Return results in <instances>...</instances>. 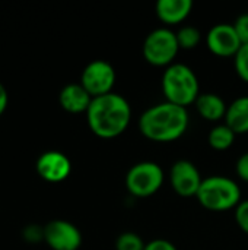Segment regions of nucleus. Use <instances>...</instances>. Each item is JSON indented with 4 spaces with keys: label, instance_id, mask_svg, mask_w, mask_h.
I'll use <instances>...</instances> for the list:
<instances>
[{
    "label": "nucleus",
    "instance_id": "f257e3e1",
    "mask_svg": "<svg viewBox=\"0 0 248 250\" xmlns=\"http://www.w3.org/2000/svg\"><path fill=\"white\" fill-rule=\"evenodd\" d=\"M190 117L184 107L168 101L155 104L139 117L140 133L153 142L170 144L180 139L189 129Z\"/></svg>",
    "mask_w": 248,
    "mask_h": 250
},
{
    "label": "nucleus",
    "instance_id": "f03ea898",
    "mask_svg": "<svg viewBox=\"0 0 248 250\" xmlns=\"http://www.w3.org/2000/svg\"><path fill=\"white\" fill-rule=\"evenodd\" d=\"M91 132L102 139H113L126 132L132 120V105L115 92L92 98L86 111Z\"/></svg>",
    "mask_w": 248,
    "mask_h": 250
},
{
    "label": "nucleus",
    "instance_id": "7ed1b4c3",
    "mask_svg": "<svg viewBox=\"0 0 248 250\" xmlns=\"http://www.w3.org/2000/svg\"><path fill=\"white\" fill-rule=\"evenodd\" d=\"M162 92L168 103L187 108L200 95L199 79L194 70L184 63H172L162 75Z\"/></svg>",
    "mask_w": 248,
    "mask_h": 250
},
{
    "label": "nucleus",
    "instance_id": "20e7f679",
    "mask_svg": "<svg viewBox=\"0 0 248 250\" xmlns=\"http://www.w3.org/2000/svg\"><path fill=\"white\" fill-rule=\"evenodd\" d=\"M196 198L203 208L213 212H224L240 205L241 189L235 180L227 176H210L203 179Z\"/></svg>",
    "mask_w": 248,
    "mask_h": 250
},
{
    "label": "nucleus",
    "instance_id": "39448f33",
    "mask_svg": "<svg viewBox=\"0 0 248 250\" xmlns=\"http://www.w3.org/2000/svg\"><path fill=\"white\" fill-rule=\"evenodd\" d=\"M180 50L177 35L170 28H156L149 32L142 47L145 60L156 67L171 66Z\"/></svg>",
    "mask_w": 248,
    "mask_h": 250
},
{
    "label": "nucleus",
    "instance_id": "423d86ee",
    "mask_svg": "<svg viewBox=\"0 0 248 250\" xmlns=\"http://www.w3.org/2000/svg\"><path fill=\"white\" fill-rule=\"evenodd\" d=\"M164 179V170L158 163L142 161L127 171L126 189L134 198H149L162 188Z\"/></svg>",
    "mask_w": 248,
    "mask_h": 250
},
{
    "label": "nucleus",
    "instance_id": "0eeeda50",
    "mask_svg": "<svg viewBox=\"0 0 248 250\" xmlns=\"http://www.w3.org/2000/svg\"><path fill=\"white\" fill-rule=\"evenodd\" d=\"M115 70L105 60H94L85 66L80 75V85L92 98L113 92L115 83Z\"/></svg>",
    "mask_w": 248,
    "mask_h": 250
},
{
    "label": "nucleus",
    "instance_id": "6e6552de",
    "mask_svg": "<svg viewBox=\"0 0 248 250\" xmlns=\"http://www.w3.org/2000/svg\"><path fill=\"white\" fill-rule=\"evenodd\" d=\"M203 179L199 168L189 160H178L171 166L170 170V183L172 190L183 196L190 198L196 196Z\"/></svg>",
    "mask_w": 248,
    "mask_h": 250
},
{
    "label": "nucleus",
    "instance_id": "1a4fd4ad",
    "mask_svg": "<svg viewBox=\"0 0 248 250\" xmlns=\"http://www.w3.org/2000/svg\"><path fill=\"white\" fill-rule=\"evenodd\" d=\"M44 242L51 250H77L82 245V234L75 224L53 220L44 227Z\"/></svg>",
    "mask_w": 248,
    "mask_h": 250
},
{
    "label": "nucleus",
    "instance_id": "9d476101",
    "mask_svg": "<svg viewBox=\"0 0 248 250\" xmlns=\"http://www.w3.org/2000/svg\"><path fill=\"white\" fill-rule=\"evenodd\" d=\"M206 45L210 53L219 57H235L243 42L234 23H216L206 34Z\"/></svg>",
    "mask_w": 248,
    "mask_h": 250
},
{
    "label": "nucleus",
    "instance_id": "9b49d317",
    "mask_svg": "<svg viewBox=\"0 0 248 250\" xmlns=\"http://www.w3.org/2000/svg\"><path fill=\"white\" fill-rule=\"evenodd\" d=\"M38 176L48 183H60L72 173L70 160L58 151H47L37 161Z\"/></svg>",
    "mask_w": 248,
    "mask_h": 250
},
{
    "label": "nucleus",
    "instance_id": "f8f14e48",
    "mask_svg": "<svg viewBox=\"0 0 248 250\" xmlns=\"http://www.w3.org/2000/svg\"><path fill=\"white\" fill-rule=\"evenodd\" d=\"M58 101L61 108L67 113L80 114L88 111L92 103V97L80 83H69L60 91Z\"/></svg>",
    "mask_w": 248,
    "mask_h": 250
},
{
    "label": "nucleus",
    "instance_id": "ddd939ff",
    "mask_svg": "<svg viewBox=\"0 0 248 250\" xmlns=\"http://www.w3.org/2000/svg\"><path fill=\"white\" fill-rule=\"evenodd\" d=\"M156 15L165 25H177L184 22L193 10L191 0H159L156 3Z\"/></svg>",
    "mask_w": 248,
    "mask_h": 250
},
{
    "label": "nucleus",
    "instance_id": "4468645a",
    "mask_svg": "<svg viewBox=\"0 0 248 250\" xmlns=\"http://www.w3.org/2000/svg\"><path fill=\"white\" fill-rule=\"evenodd\" d=\"M194 105H196L197 113L208 122H219L225 119L227 108H228L224 98L213 92L200 94Z\"/></svg>",
    "mask_w": 248,
    "mask_h": 250
},
{
    "label": "nucleus",
    "instance_id": "2eb2a0df",
    "mask_svg": "<svg viewBox=\"0 0 248 250\" xmlns=\"http://www.w3.org/2000/svg\"><path fill=\"white\" fill-rule=\"evenodd\" d=\"M225 125L235 135L248 133V97H238L228 105Z\"/></svg>",
    "mask_w": 248,
    "mask_h": 250
},
{
    "label": "nucleus",
    "instance_id": "dca6fc26",
    "mask_svg": "<svg viewBox=\"0 0 248 250\" xmlns=\"http://www.w3.org/2000/svg\"><path fill=\"white\" fill-rule=\"evenodd\" d=\"M235 136L237 135L227 125H218L209 132L208 142L216 151H227L235 142Z\"/></svg>",
    "mask_w": 248,
    "mask_h": 250
},
{
    "label": "nucleus",
    "instance_id": "f3484780",
    "mask_svg": "<svg viewBox=\"0 0 248 250\" xmlns=\"http://www.w3.org/2000/svg\"><path fill=\"white\" fill-rule=\"evenodd\" d=\"M177 41H178V45L180 48L183 50H193L196 48L200 41H202V32L196 28V26H191V25H186V26H181L177 32Z\"/></svg>",
    "mask_w": 248,
    "mask_h": 250
},
{
    "label": "nucleus",
    "instance_id": "a211bd4d",
    "mask_svg": "<svg viewBox=\"0 0 248 250\" xmlns=\"http://www.w3.org/2000/svg\"><path fill=\"white\" fill-rule=\"evenodd\" d=\"M145 248L143 239L133 231L121 233L115 240V250H145Z\"/></svg>",
    "mask_w": 248,
    "mask_h": 250
},
{
    "label": "nucleus",
    "instance_id": "6ab92c4d",
    "mask_svg": "<svg viewBox=\"0 0 248 250\" xmlns=\"http://www.w3.org/2000/svg\"><path fill=\"white\" fill-rule=\"evenodd\" d=\"M234 64L238 76L248 83V44H243L240 51L235 54Z\"/></svg>",
    "mask_w": 248,
    "mask_h": 250
},
{
    "label": "nucleus",
    "instance_id": "aec40b11",
    "mask_svg": "<svg viewBox=\"0 0 248 250\" xmlns=\"http://www.w3.org/2000/svg\"><path fill=\"white\" fill-rule=\"evenodd\" d=\"M235 221L238 227L248 234V199L241 201L240 205L235 208Z\"/></svg>",
    "mask_w": 248,
    "mask_h": 250
},
{
    "label": "nucleus",
    "instance_id": "412c9836",
    "mask_svg": "<svg viewBox=\"0 0 248 250\" xmlns=\"http://www.w3.org/2000/svg\"><path fill=\"white\" fill-rule=\"evenodd\" d=\"M234 26H235V31H237L241 42L243 44H248V13H244V15L238 16L235 23H234Z\"/></svg>",
    "mask_w": 248,
    "mask_h": 250
},
{
    "label": "nucleus",
    "instance_id": "4be33fe9",
    "mask_svg": "<svg viewBox=\"0 0 248 250\" xmlns=\"http://www.w3.org/2000/svg\"><path fill=\"white\" fill-rule=\"evenodd\" d=\"M23 237L29 243H37L39 240H44V227L41 229L38 226H29V227L25 229Z\"/></svg>",
    "mask_w": 248,
    "mask_h": 250
},
{
    "label": "nucleus",
    "instance_id": "5701e85b",
    "mask_svg": "<svg viewBox=\"0 0 248 250\" xmlns=\"http://www.w3.org/2000/svg\"><path fill=\"white\" fill-rule=\"evenodd\" d=\"M235 170H237V174L241 180L244 182H248V152L243 154L237 164H235Z\"/></svg>",
    "mask_w": 248,
    "mask_h": 250
},
{
    "label": "nucleus",
    "instance_id": "b1692460",
    "mask_svg": "<svg viewBox=\"0 0 248 250\" xmlns=\"http://www.w3.org/2000/svg\"><path fill=\"white\" fill-rule=\"evenodd\" d=\"M145 250H178L171 242L164 240V239H156L149 243H146Z\"/></svg>",
    "mask_w": 248,
    "mask_h": 250
},
{
    "label": "nucleus",
    "instance_id": "393cba45",
    "mask_svg": "<svg viewBox=\"0 0 248 250\" xmlns=\"http://www.w3.org/2000/svg\"><path fill=\"white\" fill-rule=\"evenodd\" d=\"M7 103H9V94H7V89L4 88V85L0 82V116L4 113L6 107H7Z\"/></svg>",
    "mask_w": 248,
    "mask_h": 250
}]
</instances>
